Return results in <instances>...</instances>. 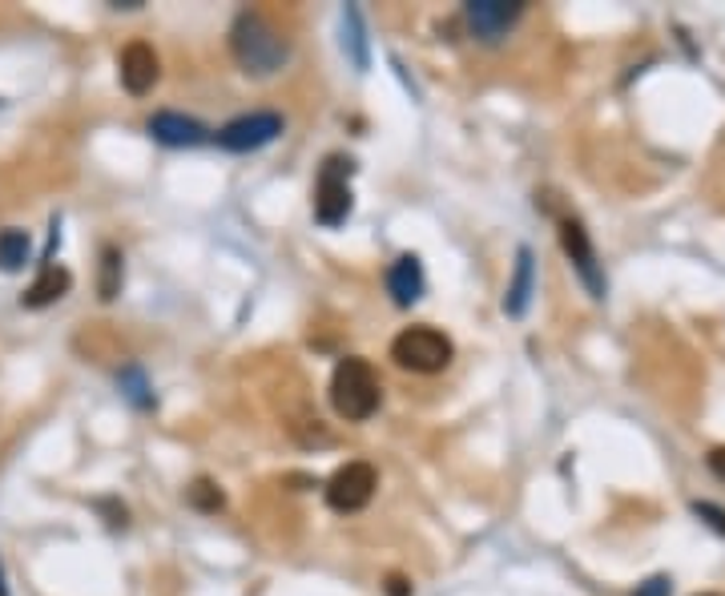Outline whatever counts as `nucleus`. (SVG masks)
<instances>
[{"label":"nucleus","instance_id":"nucleus-2","mask_svg":"<svg viewBox=\"0 0 725 596\" xmlns=\"http://www.w3.org/2000/svg\"><path fill=\"white\" fill-rule=\"evenodd\" d=\"M379 379H375V372H371L367 358H339V367H335V375H330V403H335V411L343 415L347 424H363V419H371L375 415V408H379Z\"/></svg>","mask_w":725,"mask_h":596},{"label":"nucleus","instance_id":"nucleus-17","mask_svg":"<svg viewBox=\"0 0 725 596\" xmlns=\"http://www.w3.org/2000/svg\"><path fill=\"white\" fill-rule=\"evenodd\" d=\"M118 384H121V396L130 399L133 408H142V411H149L158 399H154V391H149V379H145V372L142 367H121V375H118Z\"/></svg>","mask_w":725,"mask_h":596},{"label":"nucleus","instance_id":"nucleus-19","mask_svg":"<svg viewBox=\"0 0 725 596\" xmlns=\"http://www.w3.org/2000/svg\"><path fill=\"white\" fill-rule=\"evenodd\" d=\"M693 512H698L701 520H710L717 532H725V512H722V508H713V503H693Z\"/></svg>","mask_w":725,"mask_h":596},{"label":"nucleus","instance_id":"nucleus-1","mask_svg":"<svg viewBox=\"0 0 725 596\" xmlns=\"http://www.w3.org/2000/svg\"><path fill=\"white\" fill-rule=\"evenodd\" d=\"M230 53L246 77H275L290 61V45L263 13L242 9L230 25Z\"/></svg>","mask_w":725,"mask_h":596},{"label":"nucleus","instance_id":"nucleus-10","mask_svg":"<svg viewBox=\"0 0 725 596\" xmlns=\"http://www.w3.org/2000/svg\"><path fill=\"white\" fill-rule=\"evenodd\" d=\"M118 73H121V85H125V94L133 97H145L161 77V61L154 53V45H145V40H130L118 57Z\"/></svg>","mask_w":725,"mask_h":596},{"label":"nucleus","instance_id":"nucleus-12","mask_svg":"<svg viewBox=\"0 0 725 596\" xmlns=\"http://www.w3.org/2000/svg\"><path fill=\"white\" fill-rule=\"evenodd\" d=\"M423 287H427V279H423V263L415 254H403V258H396V263L387 266V294L396 299V306L420 303Z\"/></svg>","mask_w":725,"mask_h":596},{"label":"nucleus","instance_id":"nucleus-14","mask_svg":"<svg viewBox=\"0 0 725 596\" xmlns=\"http://www.w3.org/2000/svg\"><path fill=\"white\" fill-rule=\"evenodd\" d=\"M343 53L351 57V65L363 73L371 65V45H367V28H363V13L355 4L343 9Z\"/></svg>","mask_w":725,"mask_h":596},{"label":"nucleus","instance_id":"nucleus-21","mask_svg":"<svg viewBox=\"0 0 725 596\" xmlns=\"http://www.w3.org/2000/svg\"><path fill=\"white\" fill-rule=\"evenodd\" d=\"M710 467H713V476L725 479V448L713 451V455H710Z\"/></svg>","mask_w":725,"mask_h":596},{"label":"nucleus","instance_id":"nucleus-11","mask_svg":"<svg viewBox=\"0 0 725 596\" xmlns=\"http://www.w3.org/2000/svg\"><path fill=\"white\" fill-rule=\"evenodd\" d=\"M532 294H536V258L528 246L516 251V270H512V282H508V294H504V315L508 318H524L528 315V303H532Z\"/></svg>","mask_w":725,"mask_h":596},{"label":"nucleus","instance_id":"nucleus-23","mask_svg":"<svg viewBox=\"0 0 725 596\" xmlns=\"http://www.w3.org/2000/svg\"><path fill=\"white\" fill-rule=\"evenodd\" d=\"M0 596H13L9 593V581H4V564H0Z\"/></svg>","mask_w":725,"mask_h":596},{"label":"nucleus","instance_id":"nucleus-4","mask_svg":"<svg viewBox=\"0 0 725 596\" xmlns=\"http://www.w3.org/2000/svg\"><path fill=\"white\" fill-rule=\"evenodd\" d=\"M351 158H327L315 182V222L318 226H343L351 218Z\"/></svg>","mask_w":725,"mask_h":596},{"label":"nucleus","instance_id":"nucleus-16","mask_svg":"<svg viewBox=\"0 0 725 596\" xmlns=\"http://www.w3.org/2000/svg\"><path fill=\"white\" fill-rule=\"evenodd\" d=\"M125 258H121L118 246H106L101 251V279H97V294L106 299V303H113L121 294V282H125Z\"/></svg>","mask_w":725,"mask_h":596},{"label":"nucleus","instance_id":"nucleus-3","mask_svg":"<svg viewBox=\"0 0 725 596\" xmlns=\"http://www.w3.org/2000/svg\"><path fill=\"white\" fill-rule=\"evenodd\" d=\"M391 358L411 375H435L456 358V346H451L448 335L435 331V327H408V331H399L391 339Z\"/></svg>","mask_w":725,"mask_h":596},{"label":"nucleus","instance_id":"nucleus-20","mask_svg":"<svg viewBox=\"0 0 725 596\" xmlns=\"http://www.w3.org/2000/svg\"><path fill=\"white\" fill-rule=\"evenodd\" d=\"M669 576H653V581H645L641 588H637V596H669Z\"/></svg>","mask_w":725,"mask_h":596},{"label":"nucleus","instance_id":"nucleus-18","mask_svg":"<svg viewBox=\"0 0 725 596\" xmlns=\"http://www.w3.org/2000/svg\"><path fill=\"white\" fill-rule=\"evenodd\" d=\"M185 500L194 503L198 512H218V508L226 503V496L218 491V484H210V479H198V484H190V488H185Z\"/></svg>","mask_w":725,"mask_h":596},{"label":"nucleus","instance_id":"nucleus-15","mask_svg":"<svg viewBox=\"0 0 725 596\" xmlns=\"http://www.w3.org/2000/svg\"><path fill=\"white\" fill-rule=\"evenodd\" d=\"M28 254H33V239H28V230H0V270L4 275H16L21 266L28 263Z\"/></svg>","mask_w":725,"mask_h":596},{"label":"nucleus","instance_id":"nucleus-6","mask_svg":"<svg viewBox=\"0 0 725 596\" xmlns=\"http://www.w3.org/2000/svg\"><path fill=\"white\" fill-rule=\"evenodd\" d=\"M375 488H379L375 467H371L367 460H351V464H343L327 479V503L335 512L351 516V512H363V508H367Z\"/></svg>","mask_w":725,"mask_h":596},{"label":"nucleus","instance_id":"nucleus-9","mask_svg":"<svg viewBox=\"0 0 725 596\" xmlns=\"http://www.w3.org/2000/svg\"><path fill=\"white\" fill-rule=\"evenodd\" d=\"M145 130H149V137H154L158 146H170V149L206 146V142L214 137L198 118H185V113H178V109H161V113H154V118L145 121Z\"/></svg>","mask_w":725,"mask_h":596},{"label":"nucleus","instance_id":"nucleus-13","mask_svg":"<svg viewBox=\"0 0 725 596\" xmlns=\"http://www.w3.org/2000/svg\"><path fill=\"white\" fill-rule=\"evenodd\" d=\"M69 287H73V275H69L65 266H57L53 258H45L40 275L33 279V287L25 291V299H21V303L33 306V311H40V306H49V303H57V299H65Z\"/></svg>","mask_w":725,"mask_h":596},{"label":"nucleus","instance_id":"nucleus-8","mask_svg":"<svg viewBox=\"0 0 725 596\" xmlns=\"http://www.w3.org/2000/svg\"><path fill=\"white\" fill-rule=\"evenodd\" d=\"M520 16H524L520 0H472L463 9V21L472 28V37L484 40V45H496V40L508 37Z\"/></svg>","mask_w":725,"mask_h":596},{"label":"nucleus","instance_id":"nucleus-22","mask_svg":"<svg viewBox=\"0 0 725 596\" xmlns=\"http://www.w3.org/2000/svg\"><path fill=\"white\" fill-rule=\"evenodd\" d=\"M408 593H411L408 584L399 581V576H391V596H408Z\"/></svg>","mask_w":725,"mask_h":596},{"label":"nucleus","instance_id":"nucleus-7","mask_svg":"<svg viewBox=\"0 0 725 596\" xmlns=\"http://www.w3.org/2000/svg\"><path fill=\"white\" fill-rule=\"evenodd\" d=\"M560 246H565L568 263H572V270H577V279L584 282V291L593 294V299H605V291H608L605 270H601V258H596V251H593L589 230H584L577 218L560 222Z\"/></svg>","mask_w":725,"mask_h":596},{"label":"nucleus","instance_id":"nucleus-5","mask_svg":"<svg viewBox=\"0 0 725 596\" xmlns=\"http://www.w3.org/2000/svg\"><path fill=\"white\" fill-rule=\"evenodd\" d=\"M282 130H287L282 113L258 109V113H242V118L226 121L222 130L214 133V142H218L226 154H254V149H266L270 142H278Z\"/></svg>","mask_w":725,"mask_h":596}]
</instances>
